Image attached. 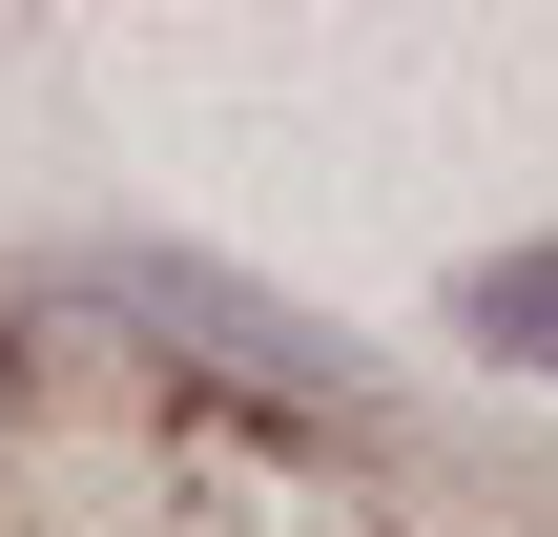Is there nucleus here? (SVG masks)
I'll use <instances>...</instances> for the list:
<instances>
[{
	"label": "nucleus",
	"mask_w": 558,
	"mask_h": 537,
	"mask_svg": "<svg viewBox=\"0 0 558 537\" xmlns=\"http://www.w3.org/2000/svg\"><path fill=\"white\" fill-rule=\"evenodd\" d=\"M456 352L558 393V228H538V248H497V269H456Z\"/></svg>",
	"instance_id": "nucleus-2"
},
{
	"label": "nucleus",
	"mask_w": 558,
	"mask_h": 537,
	"mask_svg": "<svg viewBox=\"0 0 558 537\" xmlns=\"http://www.w3.org/2000/svg\"><path fill=\"white\" fill-rule=\"evenodd\" d=\"M104 310H145V352H186L207 393H248V414H373V373L311 331V310H269V290H228V269H186V248H124V269H83Z\"/></svg>",
	"instance_id": "nucleus-1"
}]
</instances>
